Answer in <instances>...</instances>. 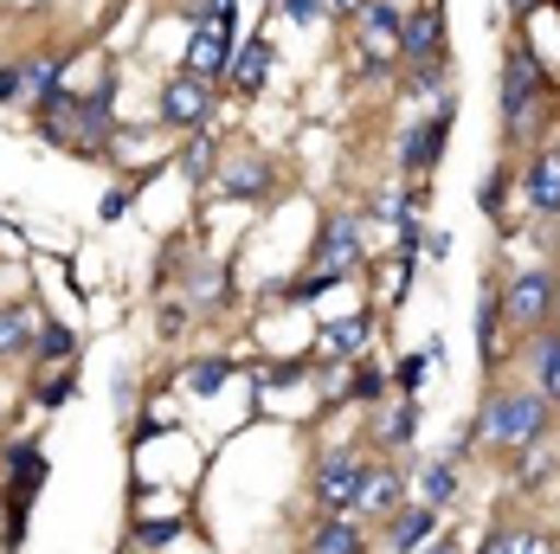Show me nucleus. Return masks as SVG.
<instances>
[{
	"instance_id": "1",
	"label": "nucleus",
	"mask_w": 560,
	"mask_h": 554,
	"mask_svg": "<svg viewBox=\"0 0 560 554\" xmlns=\"http://www.w3.org/2000/svg\"><path fill=\"white\" fill-rule=\"evenodd\" d=\"M548 97H555V84H548V71H541V58L528 39H515L503 58V129L522 142L528 129H535V116L548 111Z\"/></svg>"
},
{
	"instance_id": "2",
	"label": "nucleus",
	"mask_w": 560,
	"mask_h": 554,
	"mask_svg": "<svg viewBox=\"0 0 560 554\" xmlns=\"http://www.w3.org/2000/svg\"><path fill=\"white\" fill-rule=\"evenodd\" d=\"M548 432V393H497L483 406V439L497 451H528Z\"/></svg>"
},
{
	"instance_id": "3",
	"label": "nucleus",
	"mask_w": 560,
	"mask_h": 554,
	"mask_svg": "<svg viewBox=\"0 0 560 554\" xmlns=\"http://www.w3.org/2000/svg\"><path fill=\"white\" fill-rule=\"evenodd\" d=\"M39 484H46V451L39 445H13L7 451V549L26 542V516H33Z\"/></svg>"
},
{
	"instance_id": "4",
	"label": "nucleus",
	"mask_w": 560,
	"mask_h": 554,
	"mask_svg": "<svg viewBox=\"0 0 560 554\" xmlns=\"http://www.w3.org/2000/svg\"><path fill=\"white\" fill-rule=\"evenodd\" d=\"M368 471H374V464H361L354 451H329V458L316 464V503H323L329 516H354V509H361V490H368Z\"/></svg>"
},
{
	"instance_id": "5",
	"label": "nucleus",
	"mask_w": 560,
	"mask_h": 554,
	"mask_svg": "<svg viewBox=\"0 0 560 554\" xmlns=\"http://www.w3.org/2000/svg\"><path fill=\"white\" fill-rule=\"evenodd\" d=\"M399 58H406L412 71L445 65V13H439V0H419V13L399 20Z\"/></svg>"
},
{
	"instance_id": "6",
	"label": "nucleus",
	"mask_w": 560,
	"mask_h": 554,
	"mask_svg": "<svg viewBox=\"0 0 560 554\" xmlns=\"http://www.w3.org/2000/svg\"><path fill=\"white\" fill-rule=\"evenodd\" d=\"M451 116H457V104H451V97H439V111L419 116V123L406 129V142H399V168H406V174H432V162L445 155Z\"/></svg>"
},
{
	"instance_id": "7",
	"label": "nucleus",
	"mask_w": 560,
	"mask_h": 554,
	"mask_svg": "<svg viewBox=\"0 0 560 554\" xmlns=\"http://www.w3.org/2000/svg\"><path fill=\"white\" fill-rule=\"evenodd\" d=\"M555 297H560L555 272H522V277H509V290H503V316L522 323V330H535V323H548Z\"/></svg>"
},
{
	"instance_id": "8",
	"label": "nucleus",
	"mask_w": 560,
	"mask_h": 554,
	"mask_svg": "<svg viewBox=\"0 0 560 554\" xmlns=\"http://www.w3.org/2000/svg\"><path fill=\"white\" fill-rule=\"evenodd\" d=\"M207 116H213V78H194V71L168 78V91H162V123H174V129H207Z\"/></svg>"
},
{
	"instance_id": "9",
	"label": "nucleus",
	"mask_w": 560,
	"mask_h": 554,
	"mask_svg": "<svg viewBox=\"0 0 560 554\" xmlns=\"http://www.w3.org/2000/svg\"><path fill=\"white\" fill-rule=\"evenodd\" d=\"M316 258H323L329 272H348V265L361 258V213H348V207L329 213V220H323V239H316Z\"/></svg>"
},
{
	"instance_id": "10",
	"label": "nucleus",
	"mask_w": 560,
	"mask_h": 554,
	"mask_svg": "<svg viewBox=\"0 0 560 554\" xmlns=\"http://www.w3.org/2000/svg\"><path fill=\"white\" fill-rule=\"evenodd\" d=\"M265 78H271V39H245V46H232V65H225V84L238 91V97H258L265 91Z\"/></svg>"
},
{
	"instance_id": "11",
	"label": "nucleus",
	"mask_w": 560,
	"mask_h": 554,
	"mask_svg": "<svg viewBox=\"0 0 560 554\" xmlns=\"http://www.w3.org/2000/svg\"><path fill=\"white\" fill-rule=\"evenodd\" d=\"M271 181H278V174H271L265 155H232L225 174H220V194H225V200H265V194H271Z\"/></svg>"
},
{
	"instance_id": "12",
	"label": "nucleus",
	"mask_w": 560,
	"mask_h": 554,
	"mask_svg": "<svg viewBox=\"0 0 560 554\" xmlns=\"http://www.w3.org/2000/svg\"><path fill=\"white\" fill-rule=\"evenodd\" d=\"M528 207L548 213V220L560 213V142L535 149V162H528Z\"/></svg>"
},
{
	"instance_id": "13",
	"label": "nucleus",
	"mask_w": 560,
	"mask_h": 554,
	"mask_svg": "<svg viewBox=\"0 0 560 554\" xmlns=\"http://www.w3.org/2000/svg\"><path fill=\"white\" fill-rule=\"evenodd\" d=\"M432 535H439V509H432V503H419V509H393L387 516V549H399V554L425 549Z\"/></svg>"
},
{
	"instance_id": "14",
	"label": "nucleus",
	"mask_w": 560,
	"mask_h": 554,
	"mask_svg": "<svg viewBox=\"0 0 560 554\" xmlns=\"http://www.w3.org/2000/svg\"><path fill=\"white\" fill-rule=\"evenodd\" d=\"M310 554H368V535L354 516H329L316 535H310Z\"/></svg>"
},
{
	"instance_id": "15",
	"label": "nucleus",
	"mask_w": 560,
	"mask_h": 554,
	"mask_svg": "<svg viewBox=\"0 0 560 554\" xmlns=\"http://www.w3.org/2000/svg\"><path fill=\"white\" fill-rule=\"evenodd\" d=\"M393 509H399V471H393V464H374L354 516H393Z\"/></svg>"
},
{
	"instance_id": "16",
	"label": "nucleus",
	"mask_w": 560,
	"mask_h": 554,
	"mask_svg": "<svg viewBox=\"0 0 560 554\" xmlns=\"http://www.w3.org/2000/svg\"><path fill=\"white\" fill-rule=\"evenodd\" d=\"M368 335H374V316H341V323H329V335H323V355H329V361L361 355V348H368Z\"/></svg>"
},
{
	"instance_id": "17",
	"label": "nucleus",
	"mask_w": 560,
	"mask_h": 554,
	"mask_svg": "<svg viewBox=\"0 0 560 554\" xmlns=\"http://www.w3.org/2000/svg\"><path fill=\"white\" fill-rule=\"evenodd\" d=\"M497 330H503V290L490 284L483 303H477V348H483V361H497Z\"/></svg>"
},
{
	"instance_id": "18",
	"label": "nucleus",
	"mask_w": 560,
	"mask_h": 554,
	"mask_svg": "<svg viewBox=\"0 0 560 554\" xmlns=\"http://www.w3.org/2000/svg\"><path fill=\"white\" fill-rule=\"evenodd\" d=\"M535 374H541L548 406H560V335H541V342H535Z\"/></svg>"
},
{
	"instance_id": "19",
	"label": "nucleus",
	"mask_w": 560,
	"mask_h": 554,
	"mask_svg": "<svg viewBox=\"0 0 560 554\" xmlns=\"http://www.w3.org/2000/svg\"><path fill=\"white\" fill-rule=\"evenodd\" d=\"M381 439H387V445H412V439H419V393H406V400L393 406L387 426H381Z\"/></svg>"
},
{
	"instance_id": "20",
	"label": "nucleus",
	"mask_w": 560,
	"mask_h": 554,
	"mask_svg": "<svg viewBox=\"0 0 560 554\" xmlns=\"http://www.w3.org/2000/svg\"><path fill=\"white\" fill-rule=\"evenodd\" d=\"M419 490H425V503L439 509V503H451V497H457V471H451L445 458H432V464L419 471Z\"/></svg>"
},
{
	"instance_id": "21",
	"label": "nucleus",
	"mask_w": 560,
	"mask_h": 554,
	"mask_svg": "<svg viewBox=\"0 0 560 554\" xmlns=\"http://www.w3.org/2000/svg\"><path fill=\"white\" fill-rule=\"evenodd\" d=\"M225 374H232V361H225V355H207V361L187 368V393H220Z\"/></svg>"
},
{
	"instance_id": "22",
	"label": "nucleus",
	"mask_w": 560,
	"mask_h": 554,
	"mask_svg": "<svg viewBox=\"0 0 560 554\" xmlns=\"http://www.w3.org/2000/svg\"><path fill=\"white\" fill-rule=\"evenodd\" d=\"M180 174H187V181H207V174H213V142H207V129L180 149Z\"/></svg>"
},
{
	"instance_id": "23",
	"label": "nucleus",
	"mask_w": 560,
	"mask_h": 554,
	"mask_svg": "<svg viewBox=\"0 0 560 554\" xmlns=\"http://www.w3.org/2000/svg\"><path fill=\"white\" fill-rule=\"evenodd\" d=\"M33 342V323H26V310H0V355H20Z\"/></svg>"
},
{
	"instance_id": "24",
	"label": "nucleus",
	"mask_w": 560,
	"mask_h": 554,
	"mask_svg": "<svg viewBox=\"0 0 560 554\" xmlns=\"http://www.w3.org/2000/svg\"><path fill=\"white\" fill-rule=\"evenodd\" d=\"M432 355H439V342H432L425 355H406V361L393 368V388H399V393H419V381H425V361H432Z\"/></svg>"
},
{
	"instance_id": "25",
	"label": "nucleus",
	"mask_w": 560,
	"mask_h": 554,
	"mask_svg": "<svg viewBox=\"0 0 560 554\" xmlns=\"http://www.w3.org/2000/svg\"><path fill=\"white\" fill-rule=\"evenodd\" d=\"M33 348H39V355H52V361H65L78 342H71V330H65V323H46V330L33 335Z\"/></svg>"
},
{
	"instance_id": "26",
	"label": "nucleus",
	"mask_w": 560,
	"mask_h": 554,
	"mask_svg": "<svg viewBox=\"0 0 560 554\" xmlns=\"http://www.w3.org/2000/svg\"><path fill=\"white\" fill-rule=\"evenodd\" d=\"M174 535H180V522H136V542H142V549H168Z\"/></svg>"
},
{
	"instance_id": "27",
	"label": "nucleus",
	"mask_w": 560,
	"mask_h": 554,
	"mask_svg": "<svg viewBox=\"0 0 560 554\" xmlns=\"http://www.w3.org/2000/svg\"><path fill=\"white\" fill-rule=\"evenodd\" d=\"M283 13H290L296 26H316V20H323V13H336V7H329V0H283Z\"/></svg>"
},
{
	"instance_id": "28",
	"label": "nucleus",
	"mask_w": 560,
	"mask_h": 554,
	"mask_svg": "<svg viewBox=\"0 0 560 554\" xmlns=\"http://www.w3.org/2000/svg\"><path fill=\"white\" fill-rule=\"evenodd\" d=\"M20 91H33L26 84V65H0V104H13Z\"/></svg>"
},
{
	"instance_id": "29",
	"label": "nucleus",
	"mask_w": 560,
	"mask_h": 554,
	"mask_svg": "<svg viewBox=\"0 0 560 554\" xmlns=\"http://www.w3.org/2000/svg\"><path fill=\"white\" fill-rule=\"evenodd\" d=\"M483 213L503 220V168H490V181H483Z\"/></svg>"
},
{
	"instance_id": "30",
	"label": "nucleus",
	"mask_w": 560,
	"mask_h": 554,
	"mask_svg": "<svg viewBox=\"0 0 560 554\" xmlns=\"http://www.w3.org/2000/svg\"><path fill=\"white\" fill-rule=\"evenodd\" d=\"M503 554H548V535H509Z\"/></svg>"
},
{
	"instance_id": "31",
	"label": "nucleus",
	"mask_w": 560,
	"mask_h": 554,
	"mask_svg": "<svg viewBox=\"0 0 560 554\" xmlns=\"http://www.w3.org/2000/svg\"><path fill=\"white\" fill-rule=\"evenodd\" d=\"M387 388V381H381V374H374V368H361V374H354V393H361V400H374V393Z\"/></svg>"
},
{
	"instance_id": "32",
	"label": "nucleus",
	"mask_w": 560,
	"mask_h": 554,
	"mask_svg": "<svg viewBox=\"0 0 560 554\" xmlns=\"http://www.w3.org/2000/svg\"><path fill=\"white\" fill-rule=\"evenodd\" d=\"M509 13H515V20H528V13H535V7H548V0H503Z\"/></svg>"
},
{
	"instance_id": "33",
	"label": "nucleus",
	"mask_w": 560,
	"mask_h": 554,
	"mask_svg": "<svg viewBox=\"0 0 560 554\" xmlns=\"http://www.w3.org/2000/svg\"><path fill=\"white\" fill-rule=\"evenodd\" d=\"M425 554H457V535H445V542H432Z\"/></svg>"
},
{
	"instance_id": "34",
	"label": "nucleus",
	"mask_w": 560,
	"mask_h": 554,
	"mask_svg": "<svg viewBox=\"0 0 560 554\" xmlns=\"http://www.w3.org/2000/svg\"><path fill=\"white\" fill-rule=\"evenodd\" d=\"M329 7H336V13H361V0H329Z\"/></svg>"
}]
</instances>
